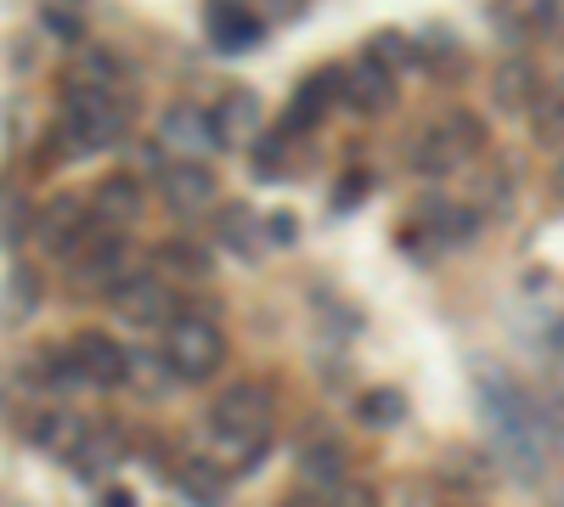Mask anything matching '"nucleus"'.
Masks as SVG:
<instances>
[{
  "instance_id": "1",
  "label": "nucleus",
  "mask_w": 564,
  "mask_h": 507,
  "mask_svg": "<svg viewBox=\"0 0 564 507\" xmlns=\"http://www.w3.org/2000/svg\"><path fill=\"white\" fill-rule=\"evenodd\" d=\"M271 423H276V411H271V389H265V384H231V389L209 406V440H215L238 469H249V463H260V456H265Z\"/></svg>"
},
{
  "instance_id": "2",
  "label": "nucleus",
  "mask_w": 564,
  "mask_h": 507,
  "mask_svg": "<svg viewBox=\"0 0 564 507\" xmlns=\"http://www.w3.org/2000/svg\"><path fill=\"white\" fill-rule=\"evenodd\" d=\"M130 135V97L119 90H68L63 102V147L74 158L113 153Z\"/></svg>"
},
{
  "instance_id": "3",
  "label": "nucleus",
  "mask_w": 564,
  "mask_h": 507,
  "mask_svg": "<svg viewBox=\"0 0 564 507\" xmlns=\"http://www.w3.org/2000/svg\"><path fill=\"white\" fill-rule=\"evenodd\" d=\"M164 366L175 373V384H204L226 366V333L204 316H175L164 328Z\"/></svg>"
},
{
  "instance_id": "4",
  "label": "nucleus",
  "mask_w": 564,
  "mask_h": 507,
  "mask_svg": "<svg viewBox=\"0 0 564 507\" xmlns=\"http://www.w3.org/2000/svg\"><path fill=\"white\" fill-rule=\"evenodd\" d=\"M480 147H486V124L475 113H446L441 124L412 135V158L406 164L417 175H452L457 164H468Z\"/></svg>"
},
{
  "instance_id": "5",
  "label": "nucleus",
  "mask_w": 564,
  "mask_h": 507,
  "mask_svg": "<svg viewBox=\"0 0 564 507\" xmlns=\"http://www.w3.org/2000/svg\"><path fill=\"white\" fill-rule=\"evenodd\" d=\"M108 299H113V316L124 321V328H170V321L181 316V299H175V288H170L164 271H159V276L130 271Z\"/></svg>"
},
{
  "instance_id": "6",
  "label": "nucleus",
  "mask_w": 564,
  "mask_h": 507,
  "mask_svg": "<svg viewBox=\"0 0 564 507\" xmlns=\"http://www.w3.org/2000/svg\"><path fill=\"white\" fill-rule=\"evenodd\" d=\"M97 232V214H90V203L85 198H74V192H63V198H52L40 209V225H34V243L52 254V260H74L79 249H85V238Z\"/></svg>"
},
{
  "instance_id": "7",
  "label": "nucleus",
  "mask_w": 564,
  "mask_h": 507,
  "mask_svg": "<svg viewBox=\"0 0 564 507\" xmlns=\"http://www.w3.org/2000/svg\"><path fill=\"white\" fill-rule=\"evenodd\" d=\"M68 271L79 276V283L90 288V294H113L124 276H130V243H124V232H90L85 238V249L68 260Z\"/></svg>"
},
{
  "instance_id": "8",
  "label": "nucleus",
  "mask_w": 564,
  "mask_h": 507,
  "mask_svg": "<svg viewBox=\"0 0 564 507\" xmlns=\"http://www.w3.org/2000/svg\"><path fill=\"white\" fill-rule=\"evenodd\" d=\"M159 192L175 214H204L220 198V180H215V169H204V158H175L159 175Z\"/></svg>"
},
{
  "instance_id": "9",
  "label": "nucleus",
  "mask_w": 564,
  "mask_h": 507,
  "mask_svg": "<svg viewBox=\"0 0 564 507\" xmlns=\"http://www.w3.org/2000/svg\"><path fill=\"white\" fill-rule=\"evenodd\" d=\"M159 147L164 153H181V158H204L220 147V130H215V113L209 108H170L159 119Z\"/></svg>"
},
{
  "instance_id": "10",
  "label": "nucleus",
  "mask_w": 564,
  "mask_h": 507,
  "mask_svg": "<svg viewBox=\"0 0 564 507\" xmlns=\"http://www.w3.org/2000/svg\"><path fill=\"white\" fill-rule=\"evenodd\" d=\"M74 355H79V366H85V384H97V389L130 384V350H124L113 333L85 328V333L74 339Z\"/></svg>"
},
{
  "instance_id": "11",
  "label": "nucleus",
  "mask_w": 564,
  "mask_h": 507,
  "mask_svg": "<svg viewBox=\"0 0 564 507\" xmlns=\"http://www.w3.org/2000/svg\"><path fill=\"white\" fill-rule=\"evenodd\" d=\"M339 97H345V74H339V68H322V74H311V79L294 90V108H289V135L316 130L327 108H339Z\"/></svg>"
},
{
  "instance_id": "12",
  "label": "nucleus",
  "mask_w": 564,
  "mask_h": 507,
  "mask_svg": "<svg viewBox=\"0 0 564 507\" xmlns=\"http://www.w3.org/2000/svg\"><path fill=\"white\" fill-rule=\"evenodd\" d=\"M345 108L361 113V119L395 108V79H390V68H384V63H372V57L356 63V68H345Z\"/></svg>"
},
{
  "instance_id": "13",
  "label": "nucleus",
  "mask_w": 564,
  "mask_h": 507,
  "mask_svg": "<svg viewBox=\"0 0 564 507\" xmlns=\"http://www.w3.org/2000/svg\"><path fill=\"white\" fill-rule=\"evenodd\" d=\"M536 102H542L536 63H525V57L497 63V74H491V108H502V113H531Z\"/></svg>"
},
{
  "instance_id": "14",
  "label": "nucleus",
  "mask_w": 564,
  "mask_h": 507,
  "mask_svg": "<svg viewBox=\"0 0 564 507\" xmlns=\"http://www.w3.org/2000/svg\"><path fill=\"white\" fill-rule=\"evenodd\" d=\"M90 214H97L102 232H124V225L141 220V187L130 175H108L97 192H90Z\"/></svg>"
},
{
  "instance_id": "15",
  "label": "nucleus",
  "mask_w": 564,
  "mask_h": 507,
  "mask_svg": "<svg viewBox=\"0 0 564 507\" xmlns=\"http://www.w3.org/2000/svg\"><path fill=\"white\" fill-rule=\"evenodd\" d=\"M260 34H265V23L249 7H231V0H215L209 7V40L220 52H254Z\"/></svg>"
},
{
  "instance_id": "16",
  "label": "nucleus",
  "mask_w": 564,
  "mask_h": 507,
  "mask_svg": "<svg viewBox=\"0 0 564 507\" xmlns=\"http://www.w3.org/2000/svg\"><path fill=\"white\" fill-rule=\"evenodd\" d=\"M209 113H215V130H220V147H243L249 135L260 130V97H254V90H243V85L226 90Z\"/></svg>"
},
{
  "instance_id": "17",
  "label": "nucleus",
  "mask_w": 564,
  "mask_h": 507,
  "mask_svg": "<svg viewBox=\"0 0 564 507\" xmlns=\"http://www.w3.org/2000/svg\"><path fill=\"white\" fill-rule=\"evenodd\" d=\"M113 463H119V434L90 423V429H85V440H79V445H74V456H68V469H74L79 480H102Z\"/></svg>"
},
{
  "instance_id": "18",
  "label": "nucleus",
  "mask_w": 564,
  "mask_h": 507,
  "mask_svg": "<svg viewBox=\"0 0 564 507\" xmlns=\"http://www.w3.org/2000/svg\"><path fill=\"white\" fill-rule=\"evenodd\" d=\"M90 423H79L74 411H40V418L29 423V440L45 445V451H57V456H74V445L85 440Z\"/></svg>"
},
{
  "instance_id": "19",
  "label": "nucleus",
  "mask_w": 564,
  "mask_h": 507,
  "mask_svg": "<svg viewBox=\"0 0 564 507\" xmlns=\"http://www.w3.org/2000/svg\"><path fill=\"white\" fill-rule=\"evenodd\" d=\"M124 79V63L113 52H79V63L68 68L63 90H113Z\"/></svg>"
},
{
  "instance_id": "20",
  "label": "nucleus",
  "mask_w": 564,
  "mask_h": 507,
  "mask_svg": "<svg viewBox=\"0 0 564 507\" xmlns=\"http://www.w3.org/2000/svg\"><path fill=\"white\" fill-rule=\"evenodd\" d=\"M34 310H40V276H34V265L12 260V271H7V328H23Z\"/></svg>"
},
{
  "instance_id": "21",
  "label": "nucleus",
  "mask_w": 564,
  "mask_h": 507,
  "mask_svg": "<svg viewBox=\"0 0 564 507\" xmlns=\"http://www.w3.org/2000/svg\"><path fill=\"white\" fill-rule=\"evenodd\" d=\"M215 238H220L231 254H254V249H260V220L249 214V203H226L220 220H215Z\"/></svg>"
},
{
  "instance_id": "22",
  "label": "nucleus",
  "mask_w": 564,
  "mask_h": 507,
  "mask_svg": "<svg viewBox=\"0 0 564 507\" xmlns=\"http://www.w3.org/2000/svg\"><path fill=\"white\" fill-rule=\"evenodd\" d=\"M300 474L311 480V485H345V451L334 445V440H311L305 451H300Z\"/></svg>"
},
{
  "instance_id": "23",
  "label": "nucleus",
  "mask_w": 564,
  "mask_h": 507,
  "mask_svg": "<svg viewBox=\"0 0 564 507\" xmlns=\"http://www.w3.org/2000/svg\"><path fill=\"white\" fill-rule=\"evenodd\" d=\"M159 271H164V276H193V283H204V276H209V249L193 243V238H170V243L159 249Z\"/></svg>"
},
{
  "instance_id": "24",
  "label": "nucleus",
  "mask_w": 564,
  "mask_h": 507,
  "mask_svg": "<svg viewBox=\"0 0 564 507\" xmlns=\"http://www.w3.org/2000/svg\"><path fill=\"white\" fill-rule=\"evenodd\" d=\"M423 220H430V232H435L441 243H468V238L480 232V220L468 214V209H457V203H446V198L423 203Z\"/></svg>"
},
{
  "instance_id": "25",
  "label": "nucleus",
  "mask_w": 564,
  "mask_h": 507,
  "mask_svg": "<svg viewBox=\"0 0 564 507\" xmlns=\"http://www.w3.org/2000/svg\"><path fill=\"white\" fill-rule=\"evenodd\" d=\"M356 418L367 429H401L406 423V395L401 389H372V395L356 400Z\"/></svg>"
},
{
  "instance_id": "26",
  "label": "nucleus",
  "mask_w": 564,
  "mask_h": 507,
  "mask_svg": "<svg viewBox=\"0 0 564 507\" xmlns=\"http://www.w3.org/2000/svg\"><path fill=\"white\" fill-rule=\"evenodd\" d=\"M181 491L193 502H204V507H226V474L215 463H186L181 469Z\"/></svg>"
},
{
  "instance_id": "27",
  "label": "nucleus",
  "mask_w": 564,
  "mask_h": 507,
  "mask_svg": "<svg viewBox=\"0 0 564 507\" xmlns=\"http://www.w3.org/2000/svg\"><path fill=\"white\" fill-rule=\"evenodd\" d=\"M34 209H29V198L23 192H7V249H18L23 243V232H34Z\"/></svg>"
},
{
  "instance_id": "28",
  "label": "nucleus",
  "mask_w": 564,
  "mask_h": 507,
  "mask_svg": "<svg viewBox=\"0 0 564 507\" xmlns=\"http://www.w3.org/2000/svg\"><path fill=\"white\" fill-rule=\"evenodd\" d=\"M531 113H536V135H542V142H558V135H564V90L542 97Z\"/></svg>"
},
{
  "instance_id": "29",
  "label": "nucleus",
  "mask_w": 564,
  "mask_h": 507,
  "mask_svg": "<svg viewBox=\"0 0 564 507\" xmlns=\"http://www.w3.org/2000/svg\"><path fill=\"white\" fill-rule=\"evenodd\" d=\"M536 29L553 45H564V0H536Z\"/></svg>"
},
{
  "instance_id": "30",
  "label": "nucleus",
  "mask_w": 564,
  "mask_h": 507,
  "mask_svg": "<svg viewBox=\"0 0 564 507\" xmlns=\"http://www.w3.org/2000/svg\"><path fill=\"white\" fill-rule=\"evenodd\" d=\"M265 238H271V243H294V238H300L294 214H271V220H265Z\"/></svg>"
},
{
  "instance_id": "31",
  "label": "nucleus",
  "mask_w": 564,
  "mask_h": 507,
  "mask_svg": "<svg viewBox=\"0 0 564 507\" xmlns=\"http://www.w3.org/2000/svg\"><path fill=\"white\" fill-rule=\"evenodd\" d=\"M45 29H52L57 40H79V18L74 12H45Z\"/></svg>"
},
{
  "instance_id": "32",
  "label": "nucleus",
  "mask_w": 564,
  "mask_h": 507,
  "mask_svg": "<svg viewBox=\"0 0 564 507\" xmlns=\"http://www.w3.org/2000/svg\"><path fill=\"white\" fill-rule=\"evenodd\" d=\"M361 192H367V175H350L345 187H339V198H334V209H356V203H361Z\"/></svg>"
},
{
  "instance_id": "33",
  "label": "nucleus",
  "mask_w": 564,
  "mask_h": 507,
  "mask_svg": "<svg viewBox=\"0 0 564 507\" xmlns=\"http://www.w3.org/2000/svg\"><path fill=\"white\" fill-rule=\"evenodd\" d=\"M260 7H265L271 18H300V12H305V0H260Z\"/></svg>"
},
{
  "instance_id": "34",
  "label": "nucleus",
  "mask_w": 564,
  "mask_h": 507,
  "mask_svg": "<svg viewBox=\"0 0 564 507\" xmlns=\"http://www.w3.org/2000/svg\"><path fill=\"white\" fill-rule=\"evenodd\" d=\"M102 507H135V502H130V491H108V496H102Z\"/></svg>"
},
{
  "instance_id": "35",
  "label": "nucleus",
  "mask_w": 564,
  "mask_h": 507,
  "mask_svg": "<svg viewBox=\"0 0 564 507\" xmlns=\"http://www.w3.org/2000/svg\"><path fill=\"white\" fill-rule=\"evenodd\" d=\"M558 180H564V169H558Z\"/></svg>"
}]
</instances>
